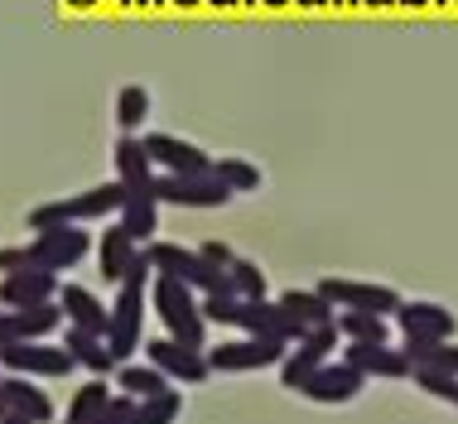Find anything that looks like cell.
I'll use <instances>...</instances> for the list:
<instances>
[{
  "label": "cell",
  "mask_w": 458,
  "mask_h": 424,
  "mask_svg": "<svg viewBox=\"0 0 458 424\" xmlns=\"http://www.w3.org/2000/svg\"><path fill=\"white\" fill-rule=\"evenodd\" d=\"M111 159H116V183L121 193H126V203H121V227H126L140 246L155 242V227H159V169L150 159V149H145L140 135H121L116 149H111Z\"/></svg>",
  "instance_id": "1"
},
{
  "label": "cell",
  "mask_w": 458,
  "mask_h": 424,
  "mask_svg": "<svg viewBox=\"0 0 458 424\" xmlns=\"http://www.w3.org/2000/svg\"><path fill=\"white\" fill-rule=\"evenodd\" d=\"M150 309H155L159 328H165L174 343L208 352V347H203L208 318H203V294H198V290H189V284L174 280V276H155L150 280Z\"/></svg>",
  "instance_id": "2"
},
{
  "label": "cell",
  "mask_w": 458,
  "mask_h": 424,
  "mask_svg": "<svg viewBox=\"0 0 458 424\" xmlns=\"http://www.w3.org/2000/svg\"><path fill=\"white\" fill-rule=\"evenodd\" d=\"M145 256H150L155 276H174V280L189 284V290H198V294H222V290H232L227 270H217L203 251H183L179 242H150V246H145Z\"/></svg>",
  "instance_id": "3"
},
{
  "label": "cell",
  "mask_w": 458,
  "mask_h": 424,
  "mask_svg": "<svg viewBox=\"0 0 458 424\" xmlns=\"http://www.w3.org/2000/svg\"><path fill=\"white\" fill-rule=\"evenodd\" d=\"M318 294L328 299L333 309H357V314H381V318H395V309L405 304L391 284H371V280H343V276H324L314 284Z\"/></svg>",
  "instance_id": "4"
},
{
  "label": "cell",
  "mask_w": 458,
  "mask_h": 424,
  "mask_svg": "<svg viewBox=\"0 0 458 424\" xmlns=\"http://www.w3.org/2000/svg\"><path fill=\"white\" fill-rule=\"evenodd\" d=\"M92 251V236L82 222H68V227H48V232H34V242H30V256H34V266H44V270H54V276H64V270L72 266H82Z\"/></svg>",
  "instance_id": "5"
},
{
  "label": "cell",
  "mask_w": 458,
  "mask_h": 424,
  "mask_svg": "<svg viewBox=\"0 0 458 424\" xmlns=\"http://www.w3.org/2000/svg\"><path fill=\"white\" fill-rule=\"evenodd\" d=\"M0 367L5 371H20V377H34V381H58V377H68L78 361L68 357V347L64 343H10V347H0Z\"/></svg>",
  "instance_id": "6"
},
{
  "label": "cell",
  "mask_w": 458,
  "mask_h": 424,
  "mask_svg": "<svg viewBox=\"0 0 458 424\" xmlns=\"http://www.w3.org/2000/svg\"><path fill=\"white\" fill-rule=\"evenodd\" d=\"M338 323L333 328H309L300 343L284 352V361H280V386L284 391H304V381L314 377L324 361H333V352H338Z\"/></svg>",
  "instance_id": "7"
},
{
  "label": "cell",
  "mask_w": 458,
  "mask_h": 424,
  "mask_svg": "<svg viewBox=\"0 0 458 424\" xmlns=\"http://www.w3.org/2000/svg\"><path fill=\"white\" fill-rule=\"evenodd\" d=\"M284 352H290V347L276 343V338H232V343L208 347V367H213V371H227V377H242V371L280 367Z\"/></svg>",
  "instance_id": "8"
},
{
  "label": "cell",
  "mask_w": 458,
  "mask_h": 424,
  "mask_svg": "<svg viewBox=\"0 0 458 424\" xmlns=\"http://www.w3.org/2000/svg\"><path fill=\"white\" fill-rule=\"evenodd\" d=\"M145 361L165 371L169 386H203L208 377H213V367H208V352L174 343L169 333H165V338H145Z\"/></svg>",
  "instance_id": "9"
},
{
  "label": "cell",
  "mask_w": 458,
  "mask_h": 424,
  "mask_svg": "<svg viewBox=\"0 0 458 424\" xmlns=\"http://www.w3.org/2000/svg\"><path fill=\"white\" fill-rule=\"evenodd\" d=\"M232 198V189L217 174H159V203L169 208H193V212H213Z\"/></svg>",
  "instance_id": "10"
},
{
  "label": "cell",
  "mask_w": 458,
  "mask_h": 424,
  "mask_svg": "<svg viewBox=\"0 0 458 424\" xmlns=\"http://www.w3.org/2000/svg\"><path fill=\"white\" fill-rule=\"evenodd\" d=\"M362 386H367V371L352 367L348 357H338V361H324V367L304 381L300 395H309L314 405H348L362 395Z\"/></svg>",
  "instance_id": "11"
},
{
  "label": "cell",
  "mask_w": 458,
  "mask_h": 424,
  "mask_svg": "<svg viewBox=\"0 0 458 424\" xmlns=\"http://www.w3.org/2000/svg\"><path fill=\"white\" fill-rule=\"evenodd\" d=\"M395 328H401L405 343H444L458 333V318H454V309H444V304H425V299L411 304V299H405V304L395 309Z\"/></svg>",
  "instance_id": "12"
},
{
  "label": "cell",
  "mask_w": 458,
  "mask_h": 424,
  "mask_svg": "<svg viewBox=\"0 0 458 424\" xmlns=\"http://www.w3.org/2000/svg\"><path fill=\"white\" fill-rule=\"evenodd\" d=\"M242 333L246 338H276L284 347H294L309 328L280 304V299H256V304L242 309Z\"/></svg>",
  "instance_id": "13"
},
{
  "label": "cell",
  "mask_w": 458,
  "mask_h": 424,
  "mask_svg": "<svg viewBox=\"0 0 458 424\" xmlns=\"http://www.w3.org/2000/svg\"><path fill=\"white\" fill-rule=\"evenodd\" d=\"M64 280L44 266H24L15 276H0V309H34V304H48L58 299Z\"/></svg>",
  "instance_id": "14"
},
{
  "label": "cell",
  "mask_w": 458,
  "mask_h": 424,
  "mask_svg": "<svg viewBox=\"0 0 458 424\" xmlns=\"http://www.w3.org/2000/svg\"><path fill=\"white\" fill-rule=\"evenodd\" d=\"M343 357L352 367H362L367 377H381V381H411L415 377L405 347H391V343H343Z\"/></svg>",
  "instance_id": "15"
},
{
  "label": "cell",
  "mask_w": 458,
  "mask_h": 424,
  "mask_svg": "<svg viewBox=\"0 0 458 424\" xmlns=\"http://www.w3.org/2000/svg\"><path fill=\"white\" fill-rule=\"evenodd\" d=\"M159 174H213V155H203L183 135H140Z\"/></svg>",
  "instance_id": "16"
},
{
  "label": "cell",
  "mask_w": 458,
  "mask_h": 424,
  "mask_svg": "<svg viewBox=\"0 0 458 424\" xmlns=\"http://www.w3.org/2000/svg\"><path fill=\"white\" fill-rule=\"evenodd\" d=\"M0 395H5V405L15 410V415L34 420V424H54L58 420V405L48 401V391L34 377H20V371H5L0 377Z\"/></svg>",
  "instance_id": "17"
},
{
  "label": "cell",
  "mask_w": 458,
  "mask_h": 424,
  "mask_svg": "<svg viewBox=\"0 0 458 424\" xmlns=\"http://www.w3.org/2000/svg\"><path fill=\"white\" fill-rule=\"evenodd\" d=\"M58 309H64L68 328H82V333H97V338H106V328H111V309L102 304V294H97V290H82V284H64V290H58Z\"/></svg>",
  "instance_id": "18"
},
{
  "label": "cell",
  "mask_w": 458,
  "mask_h": 424,
  "mask_svg": "<svg viewBox=\"0 0 458 424\" xmlns=\"http://www.w3.org/2000/svg\"><path fill=\"white\" fill-rule=\"evenodd\" d=\"M140 251H145V246L135 242V236L121 227V222H106L102 242H97V266H102V280H106V284H121Z\"/></svg>",
  "instance_id": "19"
},
{
  "label": "cell",
  "mask_w": 458,
  "mask_h": 424,
  "mask_svg": "<svg viewBox=\"0 0 458 424\" xmlns=\"http://www.w3.org/2000/svg\"><path fill=\"white\" fill-rule=\"evenodd\" d=\"M64 347H68V357L78 361L88 377H116V357H111L106 338L82 333V328H64Z\"/></svg>",
  "instance_id": "20"
},
{
  "label": "cell",
  "mask_w": 458,
  "mask_h": 424,
  "mask_svg": "<svg viewBox=\"0 0 458 424\" xmlns=\"http://www.w3.org/2000/svg\"><path fill=\"white\" fill-rule=\"evenodd\" d=\"M72 203V222H106L111 212L121 217V203H126V193H121L116 179L97 183V189H82L78 198H68Z\"/></svg>",
  "instance_id": "21"
},
{
  "label": "cell",
  "mask_w": 458,
  "mask_h": 424,
  "mask_svg": "<svg viewBox=\"0 0 458 424\" xmlns=\"http://www.w3.org/2000/svg\"><path fill=\"white\" fill-rule=\"evenodd\" d=\"M280 304L290 309V314L300 318L304 328H333V323H338V309H333L318 290H284Z\"/></svg>",
  "instance_id": "22"
},
{
  "label": "cell",
  "mask_w": 458,
  "mask_h": 424,
  "mask_svg": "<svg viewBox=\"0 0 458 424\" xmlns=\"http://www.w3.org/2000/svg\"><path fill=\"white\" fill-rule=\"evenodd\" d=\"M116 391L135 395V401H150V395L169 391V377L159 367H150V361H121L116 367Z\"/></svg>",
  "instance_id": "23"
},
{
  "label": "cell",
  "mask_w": 458,
  "mask_h": 424,
  "mask_svg": "<svg viewBox=\"0 0 458 424\" xmlns=\"http://www.w3.org/2000/svg\"><path fill=\"white\" fill-rule=\"evenodd\" d=\"M111 395H116V391L106 386V377H88V381L78 386V391H72V401H68V415H64V420H68V424H92V420L106 410Z\"/></svg>",
  "instance_id": "24"
},
{
  "label": "cell",
  "mask_w": 458,
  "mask_h": 424,
  "mask_svg": "<svg viewBox=\"0 0 458 424\" xmlns=\"http://www.w3.org/2000/svg\"><path fill=\"white\" fill-rule=\"evenodd\" d=\"M145 116H150V87H145V82H126L116 92V131L121 135L145 131Z\"/></svg>",
  "instance_id": "25"
},
{
  "label": "cell",
  "mask_w": 458,
  "mask_h": 424,
  "mask_svg": "<svg viewBox=\"0 0 458 424\" xmlns=\"http://www.w3.org/2000/svg\"><path fill=\"white\" fill-rule=\"evenodd\" d=\"M338 338L343 343H391V328L381 314H357V309H338Z\"/></svg>",
  "instance_id": "26"
},
{
  "label": "cell",
  "mask_w": 458,
  "mask_h": 424,
  "mask_svg": "<svg viewBox=\"0 0 458 424\" xmlns=\"http://www.w3.org/2000/svg\"><path fill=\"white\" fill-rule=\"evenodd\" d=\"M213 174L222 183H227L232 193H261V183H266V174L251 165V159H242V155H222L213 159Z\"/></svg>",
  "instance_id": "27"
},
{
  "label": "cell",
  "mask_w": 458,
  "mask_h": 424,
  "mask_svg": "<svg viewBox=\"0 0 458 424\" xmlns=\"http://www.w3.org/2000/svg\"><path fill=\"white\" fill-rule=\"evenodd\" d=\"M405 357H411V367L458 377V343L454 338H444V343H405Z\"/></svg>",
  "instance_id": "28"
},
{
  "label": "cell",
  "mask_w": 458,
  "mask_h": 424,
  "mask_svg": "<svg viewBox=\"0 0 458 424\" xmlns=\"http://www.w3.org/2000/svg\"><path fill=\"white\" fill-rule=\"evenodd\" d=\"M179 415H183V391L169 386V391H159V395H150V401L135 405L131 424H179Z\"/></svg>",
  "instance_id": "29"
},
{
  "label": "cell",
  "mask_w": 458,
  "mask_h": 424,
  "mask_svg": "<svg viewBox=\"0 0 458 424\" xmlns=\"http://www.w3.org/2000/svg\"><path fill=\"white\" fill-rule=\"evenodd\" d=\"M227 280H232V294H242L246 304H256V299H270V280H266V270L256 266V260H246V256L232 260Z\"/></svg>",
  "instance_id": "30"
},
{
  "label": "cell",
  "mask_w": 458,
  "mask_h": 424,
  "mask_svg": "<svg viewBox=\"0 0 458 424\" xmlns=\"http://www.w3.org/2000/svg\"><path fill=\"white\" fill-rule=\"evenodd\" d=\"M242 309H246V299L232 294V290L203 294V318H208V328H242Z\"/></svg>",
  "instance_id": "31"
},
{
  "label": "cell",
  "mask_w": 458,
  "mask_h": 424,
  "mask_svg": "<svg viewBox=\"0 0 458 424\" xmlns=\"http://www.w3.org/2000/svg\"><path fill=\"white\" fill-rule=\"evenodd\" d=\"M415 391H425V395H435V401L444 405H454L458 410V377H449V371H425V367H415Z\"/></svg>",
  "instance_id": "32"
},
{
  "label": "cell",
  "mask_w": 458,
  "mask_h": 424,
  "mask_svg": "<svg viewBox=\"0 0 458 424\" xmlns=\"http://www.w3.org/2000/svg\"><path fill=\"white\" fill-rule=\"evenodd\" d=\"M72 222V203L58 198V203H39L30 212V232H48V227H68Z\"/></svg>",
  "instance_id": "33"
},
{
  "label": "cell",
  "mask_w": 458,
  "mask_h": 424,
  "mask_svg": "<svg viewBox=\"0 0 458 424\" xmlns=\"http://www.w3.org/2000/svg\"><path fill=\"white\" fill-rule=\"evenodd\" d=\"M135 405H140V401H135V395H126V391H116V395H111V401H106V410H102V415H97L92 424H131V415H135Z\"/></svg>",
  "instance_id": "34"
},
{
  "label": "cell",
  "mask_w": 458,
  "mask_h": 424,
  "mask_svg": "<svg viewBox=\"0 0 458 424\" xmlns=\"http://www.w3.org/2000/svg\"><path fill=\"white\" fill-rule=\"evenodd\" d=\"M24 266H34L30 246H0V276H15Z\"/></svg>",
  "instance_id": "35"
},
{
  "label": "cell",
  "mask_w": 458,
  "mask_h": 424,
  "mask_svg": "<svg viewBox=\"0 0 458 424\" xmlns=\"http://www.w3.org/2000/svg\"><path fill=\"white\" fill-rule=\"evenodd\" d=\"M198 251H203L208 260H213L217 270H232V260H237V251H232L227 242H203V246H198Z\"/></svg>",
  "instance_id": "36"
},
{
  "label": "cell",
  "mask_w": 458,
  "mask_h": 424,
  "mask_svg": "<svg viewBox=\"0 0 458 424\" xmlns=\"http://www.w3.org/2000/svg\"><path fill=\"white\" fill-rule=\"evenodd\" d=\"M0 424H34V420H24V415H15V410H10V415L0 420Z\"/></svg>",
  "instance_id": "37"
},
{
  "label": "cell",
  "mask_w": 458,
  "mask_h": 424,
  "mask_svg": "<svg viewBox=\"0 0 458 424\" xmlns=\"http://www.w3.org/2000/svg\"><path fill=\"white\" fill-rule=\"evenodd\" d=\"M10 415V405H5V395H0V420H5Z\"/></svg>",
  "instance_id": "38"
},
{
  "label": "cell",
  "mask_w": 458,
  "mask_h": 424,
  "mask_svg": "<svg viewBox=\"0 0 458 424\" xmlns=\"http://www.w3.org/2000/svg\"><path fill=\"white\" fill-rule=\"evenodd\" d=\"M54 424H68V420H54Z\"/></svg>",
  "instance_id": "39"
},
{
  "label": "cell",
  "mask_w": 458,
  "mask_h": 424,
  "mask_svg": "<svg viewBox=\"0 0 458 424\" xmlns=\"http://www.w3.org/2000/svg\"><path fill=\"white\" fill-rule=\"evenodd\" d=\"M0 377H5V367H0Z\"/></svg>",
  "instance_id": "40"
}]
</instances>
